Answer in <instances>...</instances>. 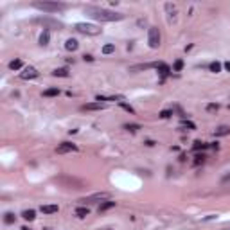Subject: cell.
Returning a JSON list of instances; mask_svg holds the SVG:
<instances>
[{
	"label": "cell",
	"instance_id": "1",
	"mask_svg": "<svg viewBox=\"0 0 230 230\" xmlns=\"http://www.w3.org/2000/svg\"><path fill=\"white\" fill-rule=\"evenodd\" d=\"M85 13L90 18L99 22H119L124 18L122 13H115V11H110V9H104V7H93V6H86Z\"/></svg>",
	"mask_w": 230,
	"mask_h": 230
},
{
	"label": "cell",
	"instance_id": "2",
	"mask_svg": "<svg viewBox=\"0 0 230 230\" xmlns=\"http://www.w3.org/2000/svg\"><path fill=\"white\" fill-rule=\"evenodd\" d=\"M32 6L43 13H58V11L67 9V4H61V2H34Z\"/></svg>",
	"mask_w": 230,
	"mask_h": 230
},
{
	"label": "cell",
	"instance_id": "3",
	"mask_svg": "<svg viewBox=\"0 0 230 230\" xmlns=\"http://www.w3.org/2000/svg\"><path fill=\"white\" fill-rule=\"evenodd\" d=\"M76 31L83 32V34H88V36L101 34V29L97 25H92V23H76Z\"/></svg>",
	"mask_w": 230,
	"mask_h": 230
},
{
	"label": "cell",
	"instance_id": "4",
	"mask_svg": "<svg viewBox=\"0 0 230 230\" xmlns=\"http://www.w3.org/2000/svg\"><path fill=\"white\" fill-rule=\"evenodd\" d=\"M36 23H42L45 31H49V27H54V29H61L63 27V23L58 20H52V18H47V16H43V18H36Z\"/></svg>",
	"mask_w": 230,
	"mask_h": 230
},
{
	"label": "cell",
	"instance_id": "5",
	"mask_svg": "<svg viewBox=\"0 0 230 230\" xmlns=\"http://www.w3.org/2000/svg\"><path fill=\"white\" fill-rule=\"evenodd\" d=\"M148 42H149V47H151V49H158V45H160V31H158L157 27H151L149 29Z\"/></svg>",
	"mask_w": 230,
	"mask_h": 230
},
{
	"label": "cell",
	"instance_id": "6",
	"mask_svg": "<svg viewBox=\"0 0 230 230\" xmlns=\"http://www.w3.org/2000/svg\"><path fill=\"white\" fill-rule=\"evenodd\" d=\"M106 200H110V194L108 192H95L81 201H85V203H95V201H106Z\"/></svg>",
	"mask_w": 230,
	"mask_h": 230
},
{
	"label": "cell",
	"instance_id": "7",
	"mask_svg": "<svg viewBox=\"0 0 230 230\" xmlns=\"http://www.w3.org/2000/svg\"><path fill=\"white\" fill-rule=\"evenodd\" d=\"M58 153L59 155H63V153H70V151H78V146L76 144H70V142H63L58 146Z\"/></svg>",
	"mask_w": 230,
	"mask_h": 230
},
{
	"label": "cell",
	"instance_id": "8",
	"mask_svg": "<svg viewBox=\"0 0 230 230\" xmlns=\"http://www.w3.org/2000/svg\"><path fill=\"white\" fill-rule=\"evenodd\" d=\"M22 79H32V78H38V70H36L34 67H27L25 70L20 74Z\"/></svg>",
	"mask_w": 230,
	"mask_h": 230
},
{
	"label": "cell",
	"instance_id": "9",
	"mask_svg": "<svg viewBox=\"0 0 230 230\" xmlns=\"http://www.w3.org/2000/svg\"><path fill=\"white\" fill-rule=\"evenodd\" d=\"M83 112H93V110H104V102H90V104H85L81 106Z\"/></svg>",
	"mask_w": 230,
	"mask_h": 230
},
{
	"label": "cell",
	"instance_id": "10",
	"mask_svg": "<svg viewBox=\"0 0 230 230\" xmlns=\"http://www.w3.org/2000/svg\"><path fill=\"white\" fill-rule=\"evenodd\" d=\"M153 67H158V63H142V65H135V67H131V68H129V72L146 70V68H153Z\"/></svg>",
	"mask_w": 230,
	"mask_h": 230
},
{
	"label": "cell",
	"instance_id": "11",
	"mask_svg": "<svg viewBox=\"0 0 230 230\" xmlns=\"http://www.w3.org/2000/svg\"><path fill=\"white\" fill-rule=\"evenodd\" d=\"M214 135L216 137H227V135H230V126H219V128H216Z\"/></svg>",
	"mask_w": 230,
	"mask_h": 230
},
{
	"label": "cell",
	"instance_id": "12",
	"mask_svg": "<svg viewBox=\"0 0 230 230\" xmlns=\"http://www.w3.org/2000/svg\"><path fill=\"white\" fill-rule=\"evenodd\" d=\"M58 210H59L58 205H42V212H43V214H54V212H58Z\"/></svg>",
	"mask_w": 230,
	"mask_h": 230
},
{
	"label": "cell",
	"instance_id": "13",
	"mask_svg": "<svg viewBox=\"0 0 230 230\" xmlns=\"http://www.w3.org/2000/svg\"><path fill=\"white\" fill-rule=\"evenodd\" d=\"M79 47L78 40H74V38H70V40H67V43H65V49L67 50H76Z\"/></svg>",
	"mask_w": 230,
	"mask_h": 230
},
{
	"label": "cell",
	"instance_id": "14",
	"mask_svg": "<svg viewBox=\"0 0 230 230\" xmlns=\"http://www.w3.org/2000/svg\"><path fill=\"white\" fill-rule=\"evenodd\" d=\"M112 207H115V201H110V200L102 201L99 205V212H104V210H108V208H112Z\"/></svg>",
	"mask_w": 230,
	"mask_h": 230
},
{
	"label": "cell",
	"instance_id": "15",
	"mask_svg": "<svg viewBox=\"0 0 230 230\" xmlns=\"http://www.w3.org/2000/svg\"><path fill=\"white\" fill-rule=\"evenodd\" d=\"M52 76H56V78H68V68H56L52 72Z\"/></svg>",
	"mask_w": 230,
	"mask_h": 230
},
{
	"label": "cell",
	"instance_id": "16",
	"mask_svg": "<svg viewBox=\"0 0 230 230\" xmlns=\"http://www.w3.org/2000/svg\"><path fill=\"white\" fill-rule=\"evenodd\" d=\"M22 218L27 219V221H32V219L36 218V212L34 210H23V212H22Z\"/></svg>",
	"mask_w": 230,
	"mask_h": 230
},
{
	"label": "cell",
	"instance_id": "17",
	"mask_svg": "<svg viewBox=\"0 0 230 230\" xmlns=\"http://www.w3.org/2000/svg\"><path fill=\"white\" fill-rule=\"evenodd\" d=\"M88 212H90L88 207H78V208H76V216H78V218H86Z\"/></svg>",
	"mask_w": 230,
	"mask_h": 230
},
{
	"label": "cell",
	"instance_id": "18",
	"mask_svg": "<svg viewBox=\"0 0 230 230\" xmlns=\"http://www.w3.org/2000/svg\"><path fill=\"white\" fill-rule=\"evenodd\" d=\"M43 95H45V97H56V95H59V90H58V88H47V90L43 92Z\"/></svg>",
	"mask_w": 230,
	"mask_h": 230
},
{
	"label": "cell",
	"instance_id": "19",
	"mask_svg": "<svg viewBox=\"0 0 230 230\" xmlns=\"http://www.w3.org/2000/svg\"><path fill=\"white\" fill-rule=\"evenodd\" d=\"M49 38H50L49 31H43L42 34H40V45H47V43H49Z\"/></svg>",
	"mask_w": 230,
	"mask_h": 230
},
{
	"label": "cell",
	"instance_id": "20",
	"mask_svg": "<svg viewBox=\"0 0 230 230\" xmlns=\"http://www.w3.org/2000/svg\"><path fill=\"white\" fill-rule=\"evenodd\" d=\"M157 68L160 70V74H162V76H167V74L171 72V68H169V67H167L165 63H158V67H157Z\"/></svg>",
	"mask_w": 230,
	"mask_h": 230
},
{
	"label": "cell",
	"instance_id": "21",
	"mask_svg": "<svg viewBox=\"0 0 230 230\" xmlns=\"http://www.w3.org/2000/svg\"><path fill=\"white\" fill-rule=\"evenodd\" d=\"M14 219H16V218H14V214H11V212H7V214L4 216V223H6V225H13Z\"/></svg>",
	"mask_w": 230,
	"mask_h": 230
},
{
	"label": "cell",
	"instance_id": "22",
	"mask_svg": "<svg viewBox=\"0 0 230 230\" xmlns=\"http://www.w3.org/2000/svg\"><path fill=\"white\" fill-rule=\"evenodd\" d=\"M9 68H11V70H18V68H22V61L20 59H13V61L9 63Z\"/></svg>",
	"mask_w": 230,
	"mask_h": 230
},
{
	"label": "cell",
	"instance_id": "23",
	"mask_svg": "<svg viewBox=\"0 0 230 230\" xmlns=\"http://www.w3.org/2000/svg\"><path fill=\"white\" fill-rule=\"evenodd\" d=\"M208 68H210V72H216V74H218V72L221 70V63H218V61H212V63L208 65Z\"/></svg>",
	"mask_w": 230,
	"mask_h": 230
},
{
	"label": "cell",
	"instance_id": "24",
	"mask_svg": "<svg viewBox=\"0 0 230 230\" xmlns=\"http://www.w3.org/2000/svg\"><path fill=\"white\" fill-rule=\"evenodd\" d=\"M119 104H121V108H122V110H126L128 113H135V110H133V108L129 106L128 102H124V101H119Z\"/></svg>",
	"mask_w": 230,
	"mask_h": 230
},
{
	"label": "cell",
	"instance_id": "25",
	"mask_svg": "<svg viewBox=\"0 0 230 230\" xmlns=\"http://www.w3.org/2000/svg\"><path fill=\"white\" fill-rule=\"evenodd\" d=\"M113 50H115V45L108 43V45H104V47H102V54H112Z\"/></svg>",
	"mask_w": 230,
	"mask_h": 230
},
{
	"label": "cell",
	"instance_id": "26",
	"mask_svg": "<svg viewBox=\"0 0 230 230\" xmlns=\"http://www.w3.org/2000/svg\"><path fill=\"white\" fill-rule=\"evenodd\" d=\"M182 68H183V61H182V59H176V61H174V65H172V70H174V72H180Z\"/></svg>",
	"mask_w": 230,
	"mask_h": 230
},
{
	"label": "cell",
	"instance_id": "27",
	"mask_svg": "<svg viewBox=\"0 0 230 230\" xmlns=\"http://www.w3.org/2000/svg\"><path fill=\"white\" fill-rule=\"evenodd\" d=\"M205 148H208V146H207L205 142H200V140H196V142H194V149H196V151L205 149Z\"/></svg>",
	"mask_w": 230,
	"mask_h": 230
},
{
	"label": "cell",
	"instance_id": "28",
	"mask_svg": "<svg viewBox=\"0 0 230 230\" xmlns=\"http://www.w3.org/2000/svg\"><path fill=\"white\" fill-rule=\"evenodd\" d=\"M171 115H172L171 110H164V112H160V117H162V119H169Z\"/></svg>",
	"mask_w": 230,
	"mask_h": 230
},
{
	"label": "cell",
	"instance_id": "29",
	"mask_svg": "<svg viewBox=\"0 0 230 230\" xmlns=\"http://www.w3.org/2000/svg\"><path fill=\"white\" fill-rule=\"evenodd\" d=\"M182 126H183V128H189V129H194V128H196L191 121H182Z\"/></svg>",
	"mask_w": 230,
	"mask_h": 230
},
{
	"label": "cell",
	"instance_id": "30",
	"mask_svg": "<svg viewBox=\"0 0 230 230\" xmlns=\"http://www.w3.org/2000/svg\"><path fill=\"white\" fill-rule=\"evenodd\" d=\"M219 104H207V112H218Z\"/></svg>",
	"mask_w": 230,
	"mask_h": 230
},
{
	"label": "cell",
	"instance_id": "31",
	"mask_svg": "<svg viewBox=\"0 0 230 230\" xmlns=\"http://www.w3.org/2000/svg\"><path fill=\"white\" fill-rule=\"evenodd\" d=\"M126 129H129V131H137V129H140V126H138V124H126Z\"/></svg>",
	"mask_w": 230,
	"mask_h": 230
},
{
	"label": "cell",
	"instance_id": "32",
	"mask_svg": "<svg viewBox=\"0 0 230 230\" xmlns=\"http://www.w3.org/2000/svg\"><path fill=\"white\" fill-rule=\"evenodd\" d=\"M205 162V155H198L196 157V164H203Z\"/></svg>",
	"mask_w": 230,
	"mask_h": 230
},
{
	"label": "cell",
	"instance_id": "33",
	"mask_svg": "<svg viewBox=\"0 0 230 230\" xmlns=\"http://www.w3.org/2000/svg\"><path fill=\"white\" fill-rule=\"evenodd\" d=\"M83 58H85V61H93V58L90 56V54H85V56H83Z\"/></svg>",
	"mask_w": 230,
	"mask_h": 230
},
{
	"label": "cell",
	"instance_id": "34",
	"mask_svg": "<svg viewBox=\"0 0 230 230\" xmlns=\"http://www.w3.org/2000/svg\"><path fill=\"white\" fill-rule=\"evenodd\" d=\"M225 68H227V70L230 72V61H227V63H225Z\"/></svg>",
	"mask_w": 230,
	"mask_h": 230
}]
</instances>
